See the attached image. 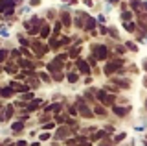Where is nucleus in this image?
I'll use <instances>...</instances> for the list:
<instances>
[]
</instances>
